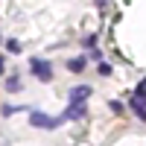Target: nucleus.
Listing matches in <instances>:
<instances>
[{
	"label": "nucleus",
	"mask_w": 146,
	"mask_h": 146,
	"mask_svg": "<svg viewBox=\"0 0 146 146\" xmlns=\"http://www.w3.org/2000/svg\"><path fill=\"white\" fill-rule=\"evenodd\" d=\"M82 44H85V47H94V44H96V35H85Z\"/></svg>",
	"instance_id": "obj_11"
},
{
	"label": "nucleus",
	"mask_w": 146,
	"mask_h": 146,
	"mask_svg": "<svg viewBox=\"0 0 146 146\" xmlns=\"http://www.w3.org/2000/svg\"><path fill=\"white\" fill-rule=\"evenodd\" d=\"M85 114H88V105L85 102H70V108H64L62 120H82Z\"/></svg>",
	"instance_id": "obj_3"
},
{
	"label": "nucleus",
	"mask_w": 146,
	"mask_h": 146,
	"mask_svg": "<svg viewBox=\"0 0 146 146\" xmlns=\"http://www.w3.org/2000/svg\"><path fill=\"white\" fill-rule=\"evenodd\" d=\"M29 123H32L35 129L53 131V129H58V123H64V120H62V117H47V114H41V111H29Z\"/></svg>",
	"instance_id": "obj_1"
},
{
	"label": "nucleus",
	"mask_w": 146,
	"mask_h": 146,
	"mask_svg": "<svg viewBox=\"0 0 146 146\" xmlns=\"http://www.w3.org/2000/svg\"><path fill=\"white\" fill-rule=\"evenodd\" d=\"M6 91H9V94L21 91V76H9V79H6Z\"/></svg>",
	"instance_id": "obj_6"
},
{
	"label": "nucleus",
	"mask_w": 146,
	"mask_h": 146,
	"mask_svg": "<svg viewBox=\"0 0 146 146\" xmlns=\"http://www.w3.org/2000/svg\"><path fill=\"white\" fill-rule=\"evenodd\" d=\"M67 96H70V102H85L91 96V88H88V85H76V88L67 91Z\"/></svg>",
	"instance_id": "obj_4"
},
{
	"label": "nucleus",
	"mask_w": 146,
	"mask_h": 146,
	"mask_svg": "<svg viewBox=\"0 0 146 146\" xmlns=\"http://www.w3.org/2000/svg\"><path fill=\"white\" fill-rule=\"evenodd\" d=\"M67 70L82 73V70H85V58H70V62H67Z\"/></svg>",
	"instance_id": "obj_7"
},
{
	"label": "nucleus",
	"mask_w": 146,
	"mask_h": 146,
	"mask_svg": "<svg viewBox=\"0 0 146 146\" xmlns=\"http://www.w3.org/2000/svg\"><path fill=\"white\" fill-rule=\"evenodd\" d=\"M135 100H140V102L146 105V79L137 82V88H135Z\"/></svg>",
	"instance_id": "obj_8"
},
{
	"label": "nucleus",
	"mask_w": 146,
	"mask_h": 146,
	"mask_svg": "<svg viewBox=\"0 0 146 146\" xmlns=\"http://www.w3.org/2000/svg\"><path fill=\"white\" fill-rule=\"evenodd\" d=\"M102 3H105V0H96V6H102Z\"/></svg>",
	"instance_id": "obj_15"
},
{
	"label": "nucleus",
	"mask_w": 146,
	"mask_h": 146,
	"mask_svg": "<svg viewBox=\"0 0 146 146\" xmlns=\"http://www.w3.org/2000/svg\"><path fill=\"white\" fill-rule=\"evenodd\" d=\"M29 70H32L41 82H50V79H53V64L47 62V58H32V62H29Z\"/></svg>",
	"instance_id": "obj_2"
},
{
	"label": "nucleus",
	"mask_w": 146,
	"mask_h": 146,
	"mask_svg": "<svg viewBox=\"0 0 146 146\" xmlns=\"http://www.w3.org/2000/svg\"><path fill=\"white\" fill-rule=\"evenodd\" d=\"M131 111H135L140 120H146V105H143L140 100H135V96H131Z\"/></svg>",
	"instance_id": "obj_5"
},
{
	"label": "nucleus",
	"mask_w": 146,
	"mask_h": 146,
	"mask_svg": "<svg viewBox=\"0 0 146 146\" xmlns=\"http://www.w3.org/2000/svg\"><path fill=\"white\" fill-rule=\"evenodd\" d=\"M6 50H9V53H21V41H18V38L6 41Z\"/></svg>",
	"instance_id": "obj_9"
},
{
	"label": "nucleus",
	"mask_w": 146,
	"mask_h": 146,
	"mask_svg": "<svg viewBox=\"0 0 146 146\" xmlns=\"http://www.w3.org/2000/svg\"><path fill=\"white\" fill-rule=\"evenodd\" d=\"M21 108H23V105H18V108H15V105H3V117H9V114H15V111H21Z\"/></svg>",
	"instance_id": "obj_10"
},
{
	"label": "nucleus",
	"mask_w": 146,
	"mask_h": 146,
	"mask_svg": "<svg viewBox=\"0 0 146 146\" xmlns=\"http://www.w3.org/2000/svg\"><path fill=\"white\" fill-rule=\"evenodd\" d=\"M108 73H111V64L102 62V64H100V76H108Z\"/></svg>",
	"instance_id": "obj_13"
},
{
	"label": "nucleus",
	"mask_w": 146,
	"mask_h": 146,
	"mask_svg": "<svg viewBox=\"0 0 146 146\" xmlns=\"http://www.w3.org/2000/svg\"><path fill=\"white\" fill-rule=\"evenodd\" d=\"M108 108H111V111H114V114H120V111H123V105H120L117 100H111V102H108Z\"/></svg>",
	"instance_id": "obj_12"
},
{
	"label": "nucleus",
	"mask_w": 146,
	"mask_h": 146,
	"mask_svg": "<svg viewBox=\"0 0 146 146\" xmlns=\"http://www.w3.org/2000/svg\"><path fill=\"white\" fill-rule=\"evenodd\" d=\"M6 70V62H3V58H0V73H3Z\"/></svg>",
	"instance_id": "obj_14"
}]
</instances>
